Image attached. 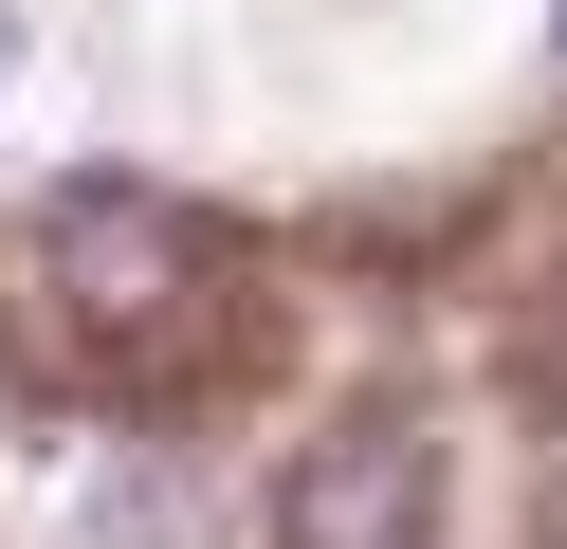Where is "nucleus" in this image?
<instances>
[{"mask_svg": "<svg viewBox=\"0 0 567 549\" xmlns=\"http://www.w3.org/2000/svg\"><path fill=\"white\" fill-rule=\"evenodd\" d=\"M421 512H440V458H421L403 421H348L293 458V495H275V549H421Z\"/></svg>", "mask_w": 567, "mask_h": 549, "instance_id": "nucleus-1", "label": "nucleus"}, {"mask_svg": "<svg viewBox=\"0 0 567 549\" xmlns=\"http://www.w3.org/2000/svg\"><path fill=\"white\" fill-rule=\"evenodd\" d=\"M0 92H19V19H0Z\"/></svg>", "mask_w": 567, "mask_h": 549, "instance_id": "nucleus-3", "label": "nucleus"}, {"mask_svg": "<svg viewBox=\"0 0 567 549\" xmlns=\"http://www.w3.org/2000/svg\"><path fill=\"white\" fill-rule=\"evenodd\" d=\"M55 275H92V329H147L165 293H184V220L128 202V183H74V202H55Z\"/></svg>", "mask_w": 567, "mask_h": 549, "instance_id": "nucleus-2", "label": "nucleus"}, {"mask_svg": "<svg viewBox=\"0 0 567 549\" xmlns=\"http://www.w3.org/2000/svg\"><path fill=\"white\" fill-rule=\"evenodd\" d=\"M549 37H567V0H549Z\"/></svg>", "mask_w": 567, "mask_h": 549, "instance_id": "nucleus-4", "label": "nucleus"}]
</instances>
